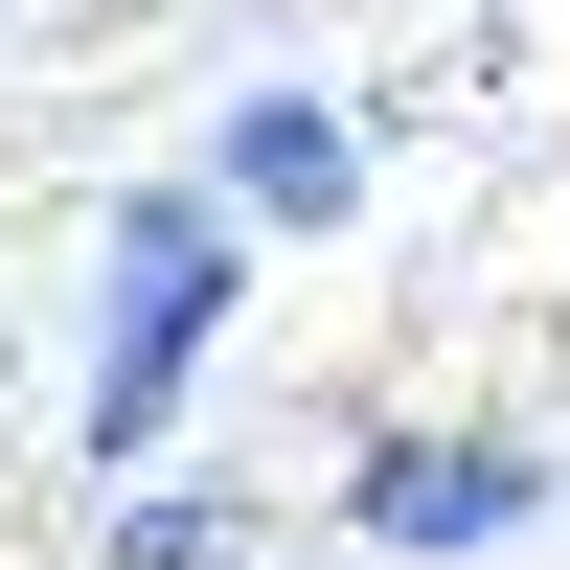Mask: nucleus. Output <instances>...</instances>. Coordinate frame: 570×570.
Segmentation results:
<instances>
[{
	"label": "nucleus",
	"instance_id": "f257e3e1",
	"mask_svg": "<svg viewBox=\"0 0 570 570\" xmlns=\"http://www.w3.org/2000/svg\"><path fill=\"white\" fill-rule=\"evenodd\" d=\"M252 252L274 228L228 206V183H137L115 228H91V480H160V434H183V365L228 343V297H252Z\"/></svg>",
	"mask_w": 570,
	"mask_h": 570
},
{
	"label": "nucleus",
	"instance_id": "f03ea898",
	"mask_svg": "<svg viewBox=\"0 0 570 570\" xmlns=\"http://www.w3.org/2000/svg\"><path fill=\"white\" fill-rule=\"evenodd\" d=\"M343 525H365V548H525V525H548V456H525V434H389V456L343 480Z\"/></svg>",
	"mask_w": 570,
	"mask_h": 570
},
{
	"label": "nucleus",
	"instance_id": "7ed1b4c3",
	"mask_svg": "<svg viewBox=\"0 0 570 570\" xmlns=\"http://www.w3.org/2000/svg\"><path fill=\"white\" fill-rule=\"evenodd\" d=\"M206 183H228L252 228H343V206H365V137H343V91H228Z\"/></svg>",
	"mask_w": 570,
	"mask_h": 570
},
{
	"label": "nucleus",
	"instance_id": "20e7f679",
	"mask_svg": "<svg viewBox=\"0 0 570 570\" xmlns=\"http://www.w3.org/2000/svg\"><path fill=\"white\" fill-rule=\"evenodd\" d=\"M252 548V502H206V480H115V570H228Z\"/></svg>",
	"mask_w": 570,
	"mask_h": 570
}]
</instances>
